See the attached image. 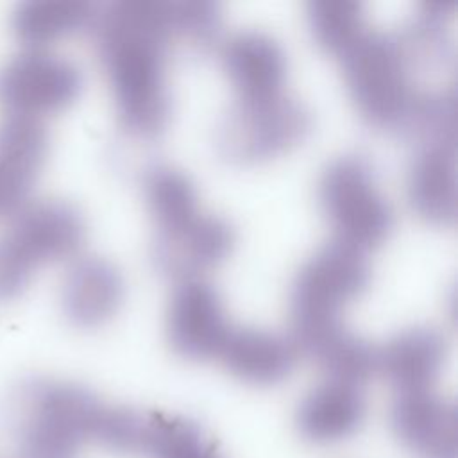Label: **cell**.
<instances>
[{
  "label": "cell",
  "mask_w": 458,
  "mask_h": 458,
  "mask_svg": "<svg viewBox=\"0 0 458 458\" xmlns=\"http://www.w3.org/2000/svg\"><path fill=\"white\" fill-rule=\"evenodd\" d=\"M91 25L122 127L138 138L157 136L172 114L163 2L116 0L97 7Z\"/></svg>",
  "instance_id": "cell-1"
},
{
  "label": "cell",
  "mask_w": 458,
  "mask_h": 458,
  "mask_svg": "<svg viewBox=\"0 0 458 458\" xmlns=\"http://www.w3.org/2000/svg\"><path fill=\"white\" fill-rule=\"evenodd\" d=\"M106 403L89 388L52 377L23 381L7 401L18 458H79L95 445Z\"/></svg>",
  "instance_id": "cell-2"
},
{
  "label": "cell",
  "mask_w": 458,
  "mask_h": 458,
  "mask_svg": "<svg viewBox=\"0 0 458 458\" xmlns=\"http://www.w3.org/2000/svg\"><path fill=\"white\" fill-rule=\"evenodd\" d=\"M340 57L349 97L361 118L377 129L401 131L417 93L401 36L365 30Z\"/></svg>",
  "instance_id": "cell-3"
},
{
  "label": "cell",
  "mask_w": 458,
  "mask_h": 458,
  "mask_svg": "<svg viewBox=\"0 0 458 458\" xmlns=\"http://www.w3.org/2000/svg\"><path fill=\"white\" fill-rule=\"evenodd\" d=\"M84 240L86 222L73 204L48 199L23 206L0 240V299L20 295L41 265L75 258Z\"/></svg>",
  "instance_id": "cell-4"
},
{
  "label": "cell",
  "mask_w": 458,
  "mask_h": 458,
  "mask_svg": "<svg viewBox=\"0 0 458 458\" xmlns=\"http://www.w3.org/2000/svg\"><path fill=\"white\" fill-rule=\"evenodd\" d=\"M317 197L335 240L361 252L381 245L394 229V209L377 188L370 161L360 154L331 159L318 177Z\"/></svg>",
  "instance_id": "cell-5"
},
{
  "label": "cell",
  "mask_w": 458,
  "mask_h": 458,
  "mask_svg": "<svg viewBox=\"0 0 458 458\" xmlns=\"http://www.w3.org/2000/svg\"><path fill=\"white\" fill-rule=\"evenodd\" d=\"M311 127L308 106L284 91L263 98H238L220 120L215 145L229 163H261L295 148Z\"/></svg>",
  "instance_id": "cell-6"
},
{
  "label": "cell",
  "mask_w": 458,
  "mask_h": 458,
  "mask_svg": "<svg viewBox=\"0 0 458 458\" xmlns=\"http://www.w3.org/2000/svg\"><path fill=\"white\" fill-rule=\"evenodd\" d=\"M370 276L365 252L338 240L318 247L292 281V327L342 320V310L367 290Z\"/></svg>",
  "instance_id": "cell-7"
},
{
  "label": "cell",
  "mask_w": 458,
  "mask_h": 458,
  "mask_svg": "<svg viewBox=\"0 0 458 458\" xmlns=\"http://www.w3.org/2000/svg\"><path fill=\"white\" fill-rule=\"evenodd\" d=\"M82 86V70L73 61L27 48L0 68V106L7 114L41 120L72 106Z\"/></svg>",
  "instance_id": "cell-8"
},
{
  "label": "cell",
  "mask_w": 458,
  "mask_h": 458,
  "mask_svg": "<svg viewBox=\"0 0 458 458\" xmlns=\"http://www.w3.org/2000/svg\"><path fill=\"white\" fill-rule=\"evenodd\" d=\"M229 329L224 301L209 281H177L166 308V338L175 354L193 361L216 358Z\"/></svg>",
  "instance_id": "cell-9"
},
{
  "label": "cell",
  "mask_w": 458,
  "mask_h": 458,
  "mask_svg": "<svg viewBox=\"0 0 458 458\" xmlns=\"http://www.w3.org/2000/svg\"><path fill=\"white\" fill-rule=\"evenodd\" d=\"M236 242L234 227L224 216L199 211L186 222L157 229L150 256L156 268L177 281L200 277L220 265Z\"/></svg>",
  "instance_id": "cell-10"
},
{
  "label": "cell",
  "mask_w": 458,
  "mask_h": 458,
  "mask_svg": "<svg viewBox=\"0 0 458 458\" xmlns=\"http://www.w3.org/2000/svg\"><path fill=\"white\" fill-rule=\"evenodd\" d=\"M388 424L399 444L417 458H456V406L433 388L395 394Z\"/></svg>",
  "instance_id": "cell-11"
},
{
  "label": "cell",
  "mask_w": 458,
  "mask_h": 458,
  "mask_svg": "<svg viewBox=\"0 0 458 458\" xmlns=\"http://www.w3.org/2000/svg\"><path fill=\"white\" fill-rule=\"evenodd\" d=\"M47 152L48 132L41 120L5 114L0 122V218L29 204Z\"/></svg>",
  "instance_id": "cell-12"
},
{
  "label": "cell",
  "mask_w": 458,
  "mask_h": 458,
  "mask_svg": "<svg viewBox=\"0 0 458 458\" xmlns=\"http://www.w3.org/2000/svg\"><path fill=\"white\" fill-rule=\"evenodd\" d=\"M365 419L367 399L361 386L324 379L302 395L293 422L304 442L331 447L354 437Z\"/></svg>",
  "instance_id": "cell-13"
},
{
  "label": "cell",
  "mask_w": 458,
  "mask_h": 458,
  "mask_svg": "<svg viewBox=\"0 0 458 458\" xmlns=\"http://www.w3.org/2000/svg\"><path fill=\"white\" fill-rule=\"evenodd\" d=\"M290 340L297 354L313 361L326 379L361 386L376 376L377 347L347 329L342 320L292 327Z\"/></svg>",
  "instance_id": "cell-14"
},
{
  "label": "cell",
  "mask_w": 458,
  "mask_h": 458,
  "mask_svg": "<svg viewBox=\"0 0 458 458\" xmlns=\"http://www.w3.org/2000/svg\"><path fill=\"white\" fill-rule=\"evenodd\" d=\"M125 281L120 268L100 256L77 258L63 281L61 310L81 329L109 322L123 304Z\"/></svg>",
  "instance_id": "cell-15"
},
{
  "label": "cell",
  "mask_w": 458,
  "mask_h": 458,
  "mask_svg": "<svg viewBox=\"0 0 458 458\" xmlns=\"http://www.w3.org/2000/svg\"><path fill=\"white\" fill-rule=\"evenodd\" d=\"M447 358L445 336L431 326H411L377 347L376 374L401 392L433 388Z\"/></svg>",
  "instance_id": "cell-16"
},
{
  "label": "cell",
  "mask_w": 458,
  "mask_h": 458,
  "mask_svg": "<svg viewBox=\"0 0 458 458\" xmlns=\"http://www.w3.org/2000/svg\"><path fill=\"white\" fill-rule=\"evenodd\" d=\"M224 72L238 98H263L283 93L288 61L281 43L261 30H240L220 48Z\"/></svg>",
  "instance_id": "cell-17"
},
{
  "label": "cell",
  "mask_w": 458,
  "mask_h": 458,
  "mask_svg": "<svg viewBox=\"0 0 458 458\" xmlns=\"http://www.w3.org/2000/svg\"><path fill=\"white\" fill-rule=\"evenodd\" d=\"M216 358L236 379L272 386L292 374L299 354L290 336L259 327H231Z\"/></svg>",
  "instance_id": "cell-18"
},
{
  "label": "cell",
  "mask_w": 458,
  "mask_h": 458,
  "mask_svg": "<svg viewBox=\"0 0 458 458\" xmlns=\"http://www.w3.org/2000/svg\"><path fill=\"white\" fill-rule=\"evenodd\" d=\"M456 152L449 145H420L410 161L406 193L426 222L451 225L456 218Z\"/></svg>",
  "instance_id": "cell-19"
},
{
  "label": "cell",
  "mask_w": 458,
  "mask_h": 458,
  "mask_svg": "<svg viewBox=\"0 0 458 458\" xmlns=\"http://www.w3.org/2000/svg\"><path fill=\"white\" fill-rule=\"evenodd\" d=\"M95 14L97 5L84 0H29L14 9L11 29L27 48L45 50L91 25Z\"/></svg>",
  "instance_id": "cell-20"
},
{
  "label": "cell",
  "mask_w": 458,
  "mask_h": 458,
  "mask_svg": "<svg viewBox=\"0 0 458 458\" xmlns=\"http://www.w3.org/2000/svg\"><path fill=\"white\" fill-rule=\"evenodd\" d=\"M143 195L157 229L179 225L200 211L193 181L172 165L157 163L145 170Z\"/></svg>",
  "instance_id": "cell-21"
},
{
  "label": "cell",
  "mask_w": 458,
  "mask_h": 458,
  "mask_svg": "<svg viewBox=\"0 0 458 458\" xmlns=\"http://www.w3.org/2000/svg\"><path fill=\"white\" fill-rule=\"evenodd\" d=\"M141 454L147 458H224L202 428L182 415L147 413Z\"/></svg>",
  "instance_id": "cell-22"
},
{
  "label": "cell",
  "mask_w": 458,
  "mask_h": 458,
  "mask_svg": "<svg viewBox=\"0 0 458 458\" xmlns=\"http://www.w3.org/2000/svg\"><path fill=\"white\" fill-rule=\"evenodd\" d=\"M306 18L315 43L336 55L365 32L363 5L352 0H311L306 5Z\"/></svg>",
  "instance_id": "cell-23"
},
{
  "label": "cell",
  "mask_w": 458,
  "mask_h": 458,
  "mask_svg": "<svg viewBox=\"0 0 458 458\" xmlns=\"http://www.w3.org/2000/svg\"><path fill=\"white\" fill-rule=\"evenodd\" d=\"M420 145H449L456 141V97L451 88L417 91L401 127Z\"/></svg>",
  "instance_id": "cell-24"
},
{
  "label": "cell",
  "mask_w": 458,
  "mask_h": 458,
  "mask_svg": "<svg viewBox=\"0 0 458 458\" xmlns=\"http://www.w3.org/2000/svg\"><path fill=\"white\" fill-rule=\"evenodd\" d=\"M165 25L170 39L188 45H211L220 29V7L208 0H172L163 2Z\"/></svg>",
  "instance_id": "cell-25"
},
{
  "label": "cell",
  "mask_w": 458,
  "mask_h": 458,
  "mask_svg": "<svg viewBox=\"0 0 458 458\" xmlns=\"http://www.w3.org/2000/svg\"><path fill=\"white\" fill-rule=\"evenodd\" d=\"M147 413L106 404L95 445L114 454H141Z\"/></svg>",
  "instance_id": "cell-26"
}]
</instances>
